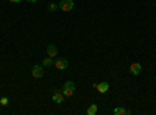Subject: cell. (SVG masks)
Wrapping results in <instances>:
<instances>
[{
  "instance_id": "obj_11",
  "label": "cell",
  "mask_w": 156,
  "mask_h": 115,
  "mask_svg": "<svg viewBox=\"0 0 156 115\" xmlns=\"http://www.w3.org/2000/svg\"><path fill=\"white\" fill-rule=\"evenodd\" d=\"M97 113V104H90L87 109V115H95Z\"/></svg>"
},
{
  "instance_id": "obj_14",
  "label": "cell",
  "mask_w": 156,
  "mask_h": 115,
  "mask_svg": "<svg viewBox=\"0 0 156 115\" xmlns=\"http://www.w3.org/2000/svg\"><path fill=\"white\" fill-rule=\"evenodd\" d=\"M9 2H11V3H20L22 0H9Z\"/></svg>"
},
{
  "instance_id": "obj_1",
  "label": "cell",
  "mask_w": 156,
  "mask_h": 115,
  "mask_svg": "<svg viewBox=\"0 0 156 115\" xmlns=\"http://www.w3.org/2000/svg\"><path fill=\"white\" fill-rule=\"evenodd\" d=\"M62 93H64V96H66V98L72 96V95L75 93V83H73V81H66V83H64V86H62Z\"/></svg>"
},
{
  "instance_id": "obj_9",
  "label": "cell",
  "mask_w": 156,
  "mask_h": 115,
  "mask_svg": "<svg viewBox=\"0 0 156 115\" xmlns=\"http://www.w3.org/2000/svg\"><path fill=\"white\" fill-rule=\"evenodd\" d=\"M112 112H114V115H129V110L125 107H115Z\"/></svg>"
},
{
  "instance_id": "obj_5",
  "label": "cell",
  "mask_w": 156,
  "mask_h": 115,
  "mask_svg": "<svg viewBox=\"0 0 156 115\" xmlns=\"http://www.w3.org/2000/svg\"><path fill=\"white\" fill-rule=\"evenodd\" d=\"M31 75H33V78H36V79L42 78V76H44V69H42L41 66H33Z\"/></svg>"
},
{
  "instance_id": "obj_3",
  "label": "cell",
  "mask_w": 156,
  "mask_h": 115,
  "mask_svg": "<svg viewBox=\"0 0 156 115\" xmlns=\"http://www.w3.org/2000/svg\"><path fill=\"white\" fill-rule=\"evenodd\" d=\"M58 6H59L61 11L67 12V11H70L73 8V2H72V0H61V2L58 3Z\"/></svg>"
},
{
  "instance_id": "obj_4",
  "label": "cell",
  "mask_w": 156,
  "mask_h": 115,
  "mask_svg": "<svg viewBox=\"0 0 156 115\" xmlns=\"http://www.w3.org/2000/svg\"><path fill=\"white\" fill-rule=\"evenodd\" d=\"M64 98H66V96H64L62 90H55L53 95H51V100H53L56 104H62L64 103Z\"/></svg>"
},
{
  "instance_id": "obj_10",
  "label": "cell",
  "mask_w": 156,
  "mask_h": 115,
  "mask_svg": "<svg viewBox=\"0 0 156 115\" xmlns=\"http://www.w3.org/2000/svg\"><path fill=\"white\" fill-rule=\"evenodd\" d=\"M53 64H55V62H53V58H50V56L42 61V66H44V67H51Z\"/></svg>"
},
{
  "instance_id": "obj_13",
  "label": "cell",
  "mask_w": 156,
  "mask_h": 115,
  "mask_svg": "<svg viewBox=\"0 0 156 115\" xmlns=\"http://www.w3.org/2000/svg\"><path fill=\"white\" fill-rule=\"evenodd\" d=\"M0 104H2V106H8V98H2V100H0Z\"/></svg>"
},
{
  "instance_id": "obj_12",
  "label": "cell",
  "mask_w": 156,
  "mask_h": 115,
  "mask_svg": "<svg viewBox=\"0 0 156 115\" xmlns=\"http://www.w3.org/2000/svg\"><path fill=\"white\" fill-rule=\"evenodd\" d=\"M58 8H59V6H58L56 3H50V5H48V11H56Z\"/></svg>"
},
{
  "instance_id": "obj_6",
  "label": "cell",
  "mask_w": 156,
  "mask_h": 115,
  "mask_svg": "<svg viewBox=\"0 0 156 115\" xmlns=\"http://www.w3.org/2000/svg\"><path fill=\"white\" fill-rule=\"evenodd\" d=\"M94 87L97 89V90H98L100 93H106V92L109 90V84H108V83H105V81H103V83H98V84L95 83V84H94Z\"/></svg>"
},
{
  "instance_id": "obj_7",
  "label": "cell",
  "mask_w": 156,
  "mask_h": 115,
  "mask_svg": "<svg viewBox=\"0 0 156 115\" xmlns=\"http://www.w3.org/2000/svg\"><path fill=\"white\" fill-rule=\"evenodd\" d=\"M142 72V66H140V64L139 62H133L131 64V66H129V73H131V75H139Z\"/></svg>"
},
{
  "instance_id": "obj_8",
  "label": "cell",
  "mask_w": 156,
  "mask_h": 115,
  "mask_svg": "<svg viewBox=\"0 0 156 115\" xmlns=\"http://www.w3.org/2000/svg\"><path fill=\"white\" fill-rule=\"evenodd\" d=\"M47 55H48L50 58H56V55H58V48H56L53 44L47 45Z\"/></svg>"
},
{
  "instance_id": "obj_2",
  "label": "cell",
  "mask_w": 156,
  "mask_h": 115,
  "mask_svg": "<svg viewBox=\"0 0 156 115\" xmlns=\"http://www.w3.org/2000/svg\"><path fill=\"white\" fill-rule=\"evenodd\" d=\"M55 67H56L58 70H66V69L69 67V62H67L66 58H56V59H55Z\"/></svg>"
},
{
  "instance_id": "obj_15",
  "label": "cell",
  "mask_w": 156,
  "mask_h": 115,
  "mask_svg": "<svg viewBox=\"0 0 156 115\" xmlns=\"http://www.w3.org/2000/svg\"><path fill=\"white\" fill-rule=\"evenodd\" d=\"M27 2H30V3H36L37 0H27Z\"/></svg>"
}]
</instances>
